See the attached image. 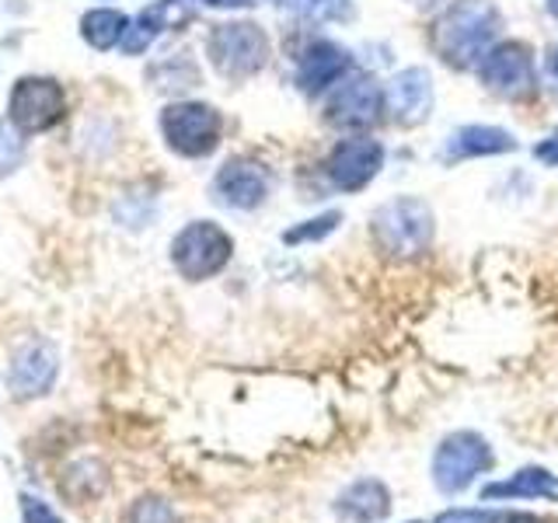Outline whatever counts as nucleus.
Here are the masks:
<instances>
[{"mask_svg":"<svg viewBox=\"0 0 558 523\" xmlns=\"http://www.w3.org/2000/svg\"><path fill=\"white\" fill-rule=\"evenodd\" d=\"M555 70H558V60H555Z\"/></svg>","mask_w":558,"mask_h":523,"instance_id":"1a4fd4ad","label":"nucleus"},{"mask_svg":"<svg viewBox=\"0 0 558 523\" xmlns=\"http://www.w3.org/2000/svg\"><path fill=\"white\" fill-rule=\"evenodd\" d=\"M429 105V77L423 70H405L395 81V112H423Z\"/></svg>","mask_w":558,"mask_h":523,"instance_id":"20e7f679","label":"nucleus"},{"mask_svg":"<svg viewBox=\"0 0 558 523\" xmlns=\"http://www.w3.org/2000/svg\"><path fill=\"white\" fill-rule=\"evenodd\" d=\"M548 4H551V11L558 14V0H548Z\"/></svg>","mask_w":558,"mask_h":523,"instance_id":"6e6552de","label":"nucleus"},{"mask_svg":"<svg viewBox=\"0 0 558 523\" xmlns=\"http://www.w3.org/2000/svg\"><path fill=\"white\" fill-rule=\"evenodd\" d=\"M380 161H384V150L374 139H366V136L342 139L328 157V174L336 179L339 188H363L377 174Z\"/></svg>","mask_w":558,"mask_h":523,"instance_id":"f03ea898","label":"nucleus"},{"mask_svg":"<svg viewBox=\"0 0 558 523\" xmlns=\"http://www.w3.org/2000/svg\"><path fill=\"white\" fill-rule=\"evenodd\" d=\"M342 66H345V52H339L336 46H318L304 63V84L307 87H325Z\"/></svg>","mask_w":558,"mask_h":523,"instance_id":"423d86ee","label":"nucleus"},{"mask_svg":"<svg viewBox=\"0 0 558 523\" xmlns=\"http://www.w3.org/2000/svg\"><path fill=\"white\" fill-rule=\"evenodd\" d=\"M336 109H342L345 122H366L374 115L377 109V92H374V81H353L345 87V92L339 95Z\"/></svg>","mask_w":558,"mask_h":523,"instance_id":"39448f33","label":"nucleus"},{"mask_svg":"<svg viewBox=\"0 0 558 523\" xmlns=\"http://www.w3.org/2000/svg\"><path fill=\"white\" fill-rule=\"evenodd\" d=\"M482 74L493 92L502 95H520L534 84V66L523 46H502L496 52H488V60L482 66Z\"/></svg>","mask_w":558,"mask_h":523,"instance_id":"7ed1b4c3","label":"nucleus"},{"mask_svg":"<svg viewBox=\"0 0 558 523\" xmlns=\"http://www.w3.org/2000/svg\"><path fill=\"white\" fill-rule=\"evenodd\" d=\"M537 157H545L548 165H558V133H555V136L548 139L545 147H537Z\"/></svg>","mask_w":558,"mask_h":523,"instance_id":"0eeeda50","label":"nucleus"},{"mask_svg":"<svg viewBox=\"0 0 558 523\" xmlns=\"http://www.w3.org/2000/svg\"><path fill=\"white\" fill-rule=\"evenodd\" d=\"M493 32H496V11L478 4V0H468V4L450 8L444 22L436 25V46H440L447 60L468 63L475 60L478 49H485Z\"/></svg>","mask_w":558,"mask_h":523,"instance_id":"f257e3e1","label":"nucleus"}]
</instances>
